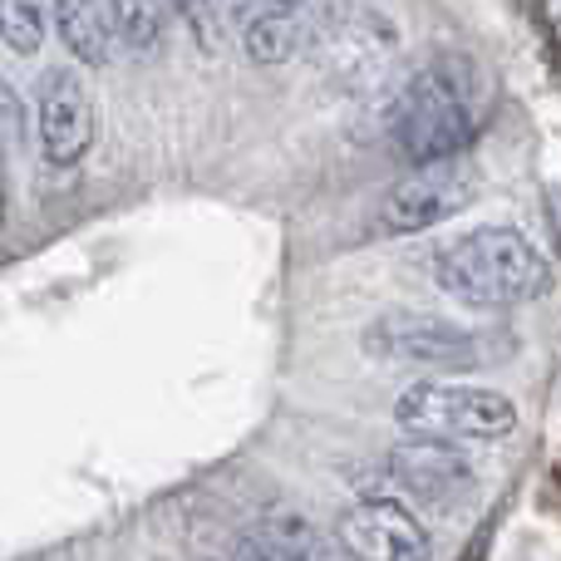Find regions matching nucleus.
I'll return each mask as SVG.
<instances>
[{"instance_id": "obj_1", "label": "nucleus", "mask_w": 561, "mask_h": 561, "mask_svg": "<svg viewBox=\"0 0 561 561\" xmlns=\"http://www.w3.org/2000/svg\"><path fill=\"white\" fill-rule=\"evenodd\" d=\"M483 124V75L468 55H434L385 99V128L399 163H444L473 144Z\"/></svg>"}, {"instance_id": "obj_2", "label": "nucleus", "mask_w": 561, "mask_h": 561, "mask_svg": "<svg viewBox=\"0 0 561 561\" xmlns=\"http://www.w3.org/2000/svg\"><path fill=\"white\" fill-rule=\"evenodd\" d=\"M428 276L444 296L473 310H513L557 286V266L517 227H473L428 256Z\"/></svg>"}, {"instance_id": "obj_3", "label": "nucleus", "mask_w": 561, "mask_h": 561, "mask_svg": "<svg viewBox=\"0 0 561 561\" xmlns=\"http://www.w3.org/2000/svg\"><path fill=\"white\" fill-rule=\"evenodd\" d=\"M359 350L375 365L389 369H438V375H463V369H483L503 359V340L488 330L458 325L434 310H379L365 330H359Z\"/></svg>"}, {"instance_id": "obj_4", "label": "nucleus", "mask_w": 561, "mask_h": 561, "mask_svg": "<svg viewBox=\"0 0 561 561\" xmlns=\"http://www.w3.org/2000/svg\"><path fill=\"white\" fill-rule=\"evenodd\" d=\"M310 59L345 94H375L399 59V25L379 5L335 0L325 30L310 45Z\"/></svg>"}, {"instance_id": "obj_5", "label": "nucleus", "mask_w": 561, "mask_h": 561, "mask_svg": "<svg viewBox=\"0 0 561 561\" xmlns=\"http://www.w3.org/2000/svg\"><path fill=\"white\" fill-rule=\"evenodd\" d=\"M394 419L414 438L444 444H493L517 428V404L497 389L473 385H409L394 399Z\"/></svg>"}, {"instance_id": "obj_6", "label": "nucleus", "mask_w": 561, "mask_h": 561, "mask_svg": "<svg viewBox=\"0 0 561 561\" xmlns=\"http://www.w3.org/2000/svg\"><path fill=\"white\" fill-rule=\"evenodd\" d=\"M483 173L468 163L463 153L444 158V163H419L379 197V232L385 237H419L428 227H444L463 207H473Z\"/></svg>"}, {"instance_id": "obj_7", "label": "nucleus", "mask_w": 561, "mask_h": 561, "mask_svg": "<svg viewBox=\"0 0 561 561\" xmlns=\"http://www.w3.org/2000/svg\"><path fill=\"white\" fill-rule=\"evenodd\" d=\"M335 537L350 561H434V537L419 523V513L389 497L350 503L335 517Z\"/></svg>"}, {"instance_id": "obj_8", "label": "nucleus", "mask_w": 561, "mask_h": 561, "mask_svg": "<svg viewBox=\"0 0 561 561\" xmlns=\"http://www.w3.org/2000/svg\"><path fill=\"white\" fill-rule=\"evenodd\" d=\"M35 118H39V148H45V158L55 168H75L94 148V94H89L79 69L55 65L39 75Z\"/></svg>"}, {"instance_id": "obj_9", "label": "nucleus", "mask_w": 561, "mask_h": 561, "mask_svg": "<svg viewBox=\"0 0 561 561\" xmlns=\"http://www.w3.org/2000/svg\"><path fill=\"white\" fill-rule=\"evenodd\" d=\"M389 478L419 507H434V513H454L478 488V468L444 438H404V444H394L389 448Z\"/></svg>"}, {"instance_id": "obj_10", "label": "nucleus", "mask_w": 561, "mask_h": 561, "mask_svg": "<svg viewBox=\"0 0 561 561\" xmlns=\"http://www.w3.org/2000/svg\"><path fill=\"white\" fill-rule=\"evenodd\" d=\"M335 0H306V5H272L247 15L242 25V49L252 65H290L296 55H310L316 35L325 30Z\"/></svg>"}, {"instance_id": "obj_11", "label": "nucleus", "mask_w": 561, "mask_h": 561, "mask_svg": "<svg viewBox=\"0 0 561 561\" xmlns=\"http://www.w3.org/2000/svg\"><path fill=\"white\" fill-rule=\"evenodd\" d=\"M59 45L89 69H104L118 49V5L114 0H55Z\"/></svg>"}, {"instance_id": "obj_12", "label": "nucleus", "mask_w": 561, "mask_h": 561, "mask_svg": "<svg viewBox=\"0 0 561 561\" xmlns=\"http://www.w3.org/2000/svg\"><path fill=\"white\" fill-rule=\"evenodd\" d=\"M242 552L272 557V561H350L335 533H320L310 517L300 513H272L247 533Z\"/></svg>"}, {"instance_id": "obj_13", "label": "nucleus", "mask_w": 561, "mask_h": 561, "mask_svg": "<svg viewBox=\"0 0 561 561\" xmlns=\"http://www.w3.org/2000/svg\"><path fill=\"white\" fill-rule=\"evenodd\" d=\"M118 5V45L128 55H158L168 35L173 0H114Z\"/></svg>"}, {"instance_id": "obj_14", "label": "nucleus", "mask_w": 561, "mask_h": 561, "mask_svg": "<svg viewBox=\"0 0 561 561\" xmlns=\"http://www.w3.org/2000/svg\"><path fill=\"white\" fill-rule=\"evenodd\" d=\"M45 0H0V39L15 55H35L45 45Z\"/></svg>"}, {"instance_id": "obj_15", "label": "nucleus", "mask_w": 561, "mask_h": 561, "mask_svg": "<svg viewBox=\"0 0 561 561\" xmlns=\"http://www.w3.org/2000/svg\"><path fill=\"white\" fill-rule=\"evenodd\" d=\"M173 15L203 55H217L227 39V0H173Z\"/></svg>"}, {"instance_id": "obj_16", "label": "nucleus", "mask_w": 561, "mask_h": 561, "mask_svg": "<svg viewBox=\"0 0 561 561\" xmlns=\"http://www.w3.org/2000/svg\"><path fill=\"white\" fill-rule=\"evenodd\" d=\"M25 138V104L10 84H0V148H20Z\"/></svg>"}, {"instance_id": "obj_17", "label": "nucleus", "mask_w": 561, "mask_h": 561, "mask_svg": "<svg viewBox=\"0 0 561 561\" xmlns=\"http://www.w3.org/2000/svg\"><path fill=\"white\" fill-rule=\"evenodd\" d=\"M272 5H306V0H237V5H232V20L242 25L247 15H256V10H272Z\"/></svg>"}, {"instance_id": "obj_18", "label": "nucleus", "mask_w": 561, "mask_h": 561, "mask_svg": "<svg viewBox=\"0 0 561 561\" xmlns=\"http://www.w3.org/2000/svg\"><path fill=\"white\" fill-rule=\"evenodd\" d=\"M488 537H493V523H483V527H478V533H473V542H468V552L458 557V561H483V557H488Z\"/></svg>"}, {"instance_id": "obj_19", "label": "nucleus", "mask_w": 561, "mask_h": 561, "mask_svg": "<svg viewBox=\"0 0 561 561\" xmlns=\"http://www.w3.org/2000/svg\"><path fill=\"white\" fill-rule=\"evenodd\" d=\"M0 222H5V148H0Z\"/></svg>"}, {"instance_id": "obj_20", "label": "nucleus", "mask_w": 561, "mask_h": 561, "mask_svg": "<svg viewBox=\"0 0 561 561\" xmlns=\"http://www.w3.org/2000/svg\"><path fill=\"white\" fill-rule=\"evenodd\" d=\"M547 203H552V222H557V242H561V193H552Z\"/></svg>"}, {"instance_id": "obj_21", "label": "nucleus", "mask_w": 561, "mask_h": 561, "mask_svg": "<svg viewBox=\"0 0 561 561\" xmlns=\"http://www.w3.org/2000/svg\"><path fill=\"white\" fill-rule=\"evenodd\" d=\"M242 561H272V557H256V552H242Z\"/></svg>"}, {"instance_id": "obj_22", "label": "nucleus", "mask_w": 561, "mask_h": 561, "mask_svg": "<svg viewBox=\"0 0 561 561\" xmlns=\"http://www.w3.org/2000/svg\"><path fill=\"white\" fill-rule=\"evenodd\" d=\"M232 5H237V0H227V20H232Z\"/></svg>"}]
</instances>
